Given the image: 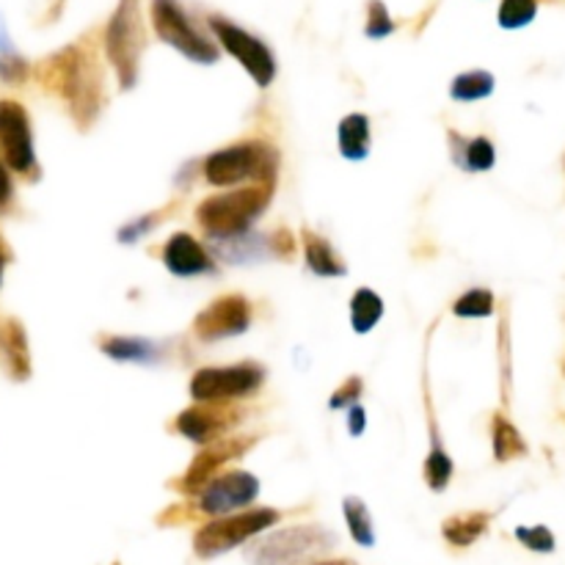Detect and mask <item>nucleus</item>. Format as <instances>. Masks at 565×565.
Listing matches in <instances>:
<instances>
[{
	"label": "nucleus",
	"mask_w": 565,
	"mask_h": 565,
	"mask_svg": "<svg viewBox=\"0 0 565 565\" xmlns=\"http://www.w3.org/2000/svg\"><path fill=\"white\" fill-rule=\"evenodd\" d=\"M535 14H539V0H502L497 20L505 31H519V28L530 25Z\"/></svg>",
	"instance_id": "cd10ccee"
},
{
	"label": "nucleus",
	"mask_w": 565,
	"mask_h": 565,
	"mask_svg": "<svg viewBox=\"0 0 565 565\" xmlns=\"http://www.w3.org/2000/svg\"><path fill=\"white\" fill-rule=\"evenodd\" d=\"M252 326V303L243 296H221L193 320V334L204 342L246 334Z\"/></svg>",
	"instance_id": "4468645a"
},
{
	"label": "nucleus",
	"mask_w": 565,
	"mask_h": 565,
	"mask_svg": "<svg viewBox=\"0 0 565 565\" xmlns=\"http://www.w3.org/2000/svg\"><path fill=\"white\" fill-rule=\"evenodd\" d=\"M114 565H119V563H114Z\"/></svg>",
	"instance_id": "4c0bfd02"
},
{
	"label": "nucleus",
	"mask_w": 565,
	"mask_h": 565,
	"mask_svg": "<svg viewBox=\"0 0 565 565\" xmlns=\"http://www.w3.org/2000/svg\"><path fill=\"white\" fill-rule=\"evenodd\" d=\"M494 75L486 70H472L463 72L452 81L450 86V97L456 103H478V99H486L491 92H494Z\"/></svg>",
	"instance_id": "b1692460"
},
{
	"label": "nucleus",
	"mask_w": 565,
	"mask_h": 565,
	"mask_svg": "<svg viewBox=\"0 0 565 565\" xmlns=\"http://www.w3.org/2000/svg\"><path fill=\"white\" fill-rule=\"evenodd\" d=\"M160 257H163L166 268L180 276V279H191V276H204L215 270V259L210 257L207 248L188 232H177L174 237H169Z\"/></svg>",
	"instance_id": "2eb2a0df"
},
{
	"label": "nucleus",
	"mask_w": 565,
	"mask_h": 565,
	"mask_svg": "<svg viewBox=\"0 0 565 565\" xmlns=\"http://www.w3.org/2000/svg\"><path fill=\"white\" fill-rule=\"evenodd\" d=\"M450 149H452V160H456V166H461V169L469 171V174L489 171L494 169L497 163L494 143L483 136L463 138L458 136L456 130H450Z\"/></svg>",
	"instance_id": "f3484780"
},
{
	"label": "nucleus",
	"mask_w": 565,
	"mask_h": 565,
	"mask_svg": "<svg viewBox=\"0 0 565 565\" xmlns=\"http://www.w3.org/2000/svg\"><path fill=\"white\" fill-rule=\"evenodd\" d=\"M312 565H356L351 561H323V563H312Z\"/></svg>",
	"instance_id": "e433bc0d"
},
{
	"label": "nucleus",
	"mask_w": 565,
	"mask_h": 565,
	"mask_svg": "<svg viewBox=\"0 0 565 565\" xmlns=\"http://www.w3.org/2000/svg\"><path fill=\"white\" fill-rule=\"evenodd\" d=\"M452 478V461L445 450H441V441L434 430V447L428 452V461H425V483L434 491H445L447 483Z\"/></svg>",
	"instance_id": "a878e982"
},
{
	"label": "nucleus",
	"mask_w": 565,
	"mask_h": 565,
	"mask_svg": "<svg viewBox=\"0 0 565 565\" xmlns=\"http://www.w3.org/2000/svg\"><path fill=\"white\" fill-rule=\"evenodd\" d=\"M342 513H345L351 539L356 541L359 546H373L375 544V527H373V516H370L367 505H364L359 497H345V502H342Z\"/></svg>",
	"instance_id": "393cba45"
},
{
	"label": "nucleus",
	"mask_w": 565,
	"mask_h": 565,
	"mask_svg": "<svg viewBox=\"0 0 565 565\" xmlns=\"http://www.w3.org/2000/svg\"><path fill=\"white\" fill-rule=\"evenodd\" d=\"M265 370L254 362L232 367H204L191 379V395L196 403H232L257 395Z\"/></svg>",
	"instance_id": "6e6552de"
},
{
	"label": "nucleus",
	"mask_w": 565,
	"mask_h": 565,
	"mask_svg": "<svg viewBox=\"0 0 565 565\" xmlns=\"http://www.w3.org/2000/svg\"><path fill=\"white\" fill-rule=\"evenodd\" d=\"M39 83L47 94L58 97L66 105L70 116L81 130L97 121L105 105V81L99 66L97 50L88 42H75L47 55L36 70Z\"/></svg>",
	"instance_id": "f257e3e1"
},
{
	"label": "nucleus",
	"mask_w": 565,
	"mask_h": 565,
	"mask_svg": "<svg viewBox=\"0 0 565 565\" xmlns=\"http://www.w3.org/2000/svg\"><path fill=\"white\" fill-rule=\"evenodd\" d=\"M259 497V480L248 472H226L199 494L196 511L204 516H232Z\"/></svg>",
	"instance_id": "ddd939ff"
},
{
	"label": "nucleus",
	"mask_w": 565,
	"mask_h": 565,
	"mask_svg": "<svg viewBox=\"0 0 565 565\" xmlns=\"http://www.w3.org/2000/svg\"><path fill=\"white\" fill-rule=\"evenodd\" d=\"M11 204H14V182H11L3 154H0V213H9Z\"/></svg>",
	"instance_id": "72a5a7b5"
},
{
	"label": "nucleus",
	"mask_w": 565,
	"mask_h": 565,
	"mask_svg": "<svg viewBox=\"0 0 565 565\" xmlns=\"http://www.w3.org/2000/svg\"><path fill=\"white\" fill-rule=\"evenodd\" d=\"M0 154L11 171L22 174L25 180H39L31 119L14 99H0Z\"/></svg>",
	"instance_id": "9d476101"
},
{
	"label": "nucleus",
	"mask_w": 565,
	"mask_h": 565,
	"mask_svg": "<svg viewBox=\"0 0 565 565\" xmlns=\"http://www.w3.org/2000/svg\"><path fill=\"white\" fill-rule=\"evenodd\" d=\"M348 430H351V436L364 434V408L362 406L348 408Z\"/></svg>",
	"instance_id": "f704fd0d"
},
{
	"label": "nucleus",
	"mask_w": 565,
	"mask_h": 565,
	"mask_svg": "<svg viewBox=\"0 0 565 565\" xmlns=\"http://www.w3.org/2000/svg\"><path fill=\"white\" fill-rule=\"evenodd\" d=\"M152 28L160 42L174 47L177 53L185 55L193 64H215L218 61V47L204 31H199L196 22L191 20L180 0H152Z\"/></svg>",
	"instance_id": "0eeeda50"
},
{
	"label": "nucleus",
	"mask_w": 565,
	"mask_h": 565,
	"mask_svg": "<svg viewBox=\"0 0 565 565\" xmlns=\"http://www.w3.org/2000/svg\"><path fill=\"white\" fill-rule=\"evenodd\" d=\"M279 519L281 513L274 511V508H252V511L213 519V522L202 524V530L193 535V552H196V557H202V561H213V557L226 555V552H232L235 546L263 535L265 530L274 527Z\"/></svg>",
	"instance_id": "423d86ee"
},
{
	"label": "nucleus",
	"mask_w": 565,
	"mask_h": 565,
	"mask_svg": "<svg viewBox=\"0 0 565 565\" xmlns=\"http://www.w3.org/2000/svg\"><path fill=\"white\" fill-rule=\"evenodd\" d=\"M337 544L340 541L331 530L320 524H298L254 541L246 550V561L252 565H309L337 550Z\"/></svg>",
	"instance_id": "20e7f679"
},
{
	"label": "nucleus",
	"mask_w": 565,
	"mask_h": 565,
	"mask_svg": "<svg viewBox=\"0 0 565 565\" xmlns=\"http://www.w3.org/2000/svg\"><path fill=\"white\" fill-rule=\"evenodd\" d=\"M516 541L527 546L530 552H539V555H552L555 552V535L544 524H539V527H516Z\"/></svg>",
	"instance_id": "2f4dec72"
},
{
	"label": "nucleus",
	"mask_w": 565,
	"mask_h": 565,
	"mask_svg": "<svg viewBox=\"0 0 565 565\" xmlns=\"http://www.w3.org/2000/svg\"><path fill=\"white\" fill-rule=\"evenodd\" d=\"M279 152L270 143L243 141L235 147L218 149L204 160V180L210 185L230 188L254 182V185H274L279 174Z\"/></svg>",
	"instance_id": "7ed1b4c3"
},
{
	"label": "nucleus",
	"mask_w": 565,
	"mask_h": 565,
	"mask_svg": "<svg viewBox=\"0 0 565 565\" xmlns=\"http://www.w3.org/2000/svg\"><path fill=\"white\" fill-rule=\"evenodd\" d=\"M0 77L6 83H22L28 77V64L11 44L9 33H6L3 20H0Z\"/></svg>",
	"instance_id": "bb28decb"
},
{
	"label": "nucleus",
	"mask_w": 565,
	"mask_h": 565,
	"mask_svg": "<svg viewBox=\"0 0 565 565\" xmlns=\"http://www.w3.org/2000/svg\"><path fill=\"white\" fill-rule=\"evenodd\" d=\"M381 318H384V301H381L379 292L367 290V287L356 290V296H353L351 301L353 331H356V334H367V331H373L375 326H379Z\"/></svg>",
	"instance_id": "4be33fe9"
},
{
	"label": "nucleus",
	"mask_w": 565,
	"mask_h": 565,
	"mask_svg": "<svg viewBox=\"0 0 565 565\" xmlns=\"http://www.w3.org/2000/svg\"><path fill=\"white\" fill-rule=\"evenodd\" d=\"M303 254H307V265L315 276H323V279H337V276H345L348 268L337 252L331 248V243L326 237L315 235L312 230H303Z\"/></svg>",
	"instance_id": "aec40b11"
},
{
	"label": "nucleus",
	"mask_w": 565,
	"mask_h": 565,
	"mask_svg": "<svg viewBox=\"0 0 565 565\" xmlns=\"http://www.w3.org/2000/svg\"><path fill=\"white\" fill-rule=\"evenodd\" d=\"M177 207H180V199H177V202H171V204H166V207L154 210V213L143 215V218L130 221V224L121 226V230H119V241L121 243H138L143 235H147L149 230H154V226H158V224H163L166 215L177 213Z\"/></svg>",
	"instance_id": "c756f323"
},
{
	"label": "nucleus",
	"mask_w": 565,
	"mask_h": 565,
	"mask_svg": "<svg viewBox=\"0 0 565 565\" xmlns=\"http://www.w3.org/2000/svg\"><path fill=\"white\" fill-rule=\"evenodd\" d=\"M243 423V408L232 406V403H196L193 408L177 417L174 428L185 439L196 441V445H213V441L224 439L235 425Z\"/></svg>",
	"instance_id": "9b49d317"
},
{
	"label": "nucleus",
	"mask_w": 565,
	"mask_h": 565,
	"mask_svg": "<svg viewBox=\"0 0 565 565\" xmlns=\"http://www.w3.org/2000/svg\"><path fill=\"white\" fill-rule=\"evenodd\" d=\"M491 436H494V456L500 463L516 461V458H524L530 452L527 441L502 414H497L494 423H491Z\"/></svg>",
	"instance_id": "5701e85b"
},
{
	"label": "nucleus",
	"mask_w": 565,
	"mask_h": 565,
	"mask_svg": "<svg viewBox=\"0 0 565 565\" xmlns=\"http://www.w3.org/2000/svg\"><path fill=\"white\" fill-rule=\"evenodd\" d=\"M364 33L370 39H386L390 33H395V20L390 17V9L384 6V0H370L367 3V25Z\"/></svg>",
	"instance_id": "7c9ffc66"
},
{
	"label": "nucleus",
	"mask_w": 565,
	"mask_h": 565,
	"mask_svg": "<svg viewBox=\"0 0 565 565\" xmlns=\"http://www.w3.org/2000/svg\"><path fill=\"white\" fill-rule=\"evenodd\" d=\"M0 351H3L11 379L25 381L31 375V353H28L25 329H22L20 320L9 318L0 323Z\"/></svg>",
	"instance_id": "dca6fc26"
},
{
	"label": "nucleus",
	"mask_w": 565,
	"mask_h": 565,
	"mask_svg": "<svg viewBox=\"0 0 565 565\" xmlns=\"http://www.w3.org/2000/svg\"><path fill=\"white\" fill-rule=\"evenodd\" d=\"M274 185H248L241 191L207 196L196 210V221L213 241L246 235L248 226L268 210Z\"/></svg>",
	"instance_id": "f03ea898"
},
{
	"label": "nucleus",
	"mask_w": 565,
	"mask_h": 565,
	"mask_svg": "<svg viewBox=\"0 0 565 565\" xmlns=\"http://www.w3.org/2000/svg\"><path fill=\"white\" fill-rule=\"evenodd\" d=\"M563 370H565V364H563Z\"/></svg>",
	"instance_id": "58836bf2"
},
{
	"label": "nucleus",
	"mask_w": 565,
	"mask_h": 565,
	"mask_svg": "<svg viewBox=\"0 0 565 565\" xmlns=\"http://www.w3.org/2000/svg\"><path fill=\"white\" fill-rule=\"evenodd\" d=\"M452 312L458 318H489V315H494V296H491V290L475 287L452 303Z\"/></svg>",
	"instance_id": "c85d7f7f"
},
{
	"label": "nucleus",
	"mask_w": 565,
	"mask_h": 565,
	"mask_svg": "<svg viewBox=\"0 0 565 565\" xmlns=\"http://www.w3.org/2000/svg\"><path fill=\"white\" fill-rule=\"evenodd\" d=\"M105 356L116 359V362H160L166 356L163 345L152 340H141V337H103L99 340Z\"/></svg>",
	"instance_id": "a211bd4d"
},
{
	"label": "nucleus",
	"mask_w": 565,
	"mask_h": 565,
	"mask_svg": "<svg viewBox=\"0 0 565 565\" xmlns=\"http://www.w3.org/2000/svg\"><path fill=\"white\" fill-rule=\"evenodd\" d=\"M340 152L348 160H364L370 152V119L351 114L340 121Z\"/></svg>",
	"instance_id": "412c9836"
},
{
	"label": "nucleus",
	"mask_w": 565,
	"mask_h": 565,
	"mask_svg": "<svg viewBox=\"0 0 565 565\" xmlns=\"http://www.w3.org/2000/svg\"><path fill=\"white\" fill-rule=\"evenodd\" d=\"M362 386H364L362 379H356V375H353V379H348L345 384L334 392V397H331L329 406L331 408H351V403H356L359 395H362Z\"/></svg>",
	"instance_id": "473e14b6"
},
{
	"label": "nucleus",
	"mask_w": 565,
	"mask_h": 565,
	"mask_svg": "<svg viewBox=\"0 0 565 565\" xmlns=\"http://www.w3.org/2000/svg\"><path fill=\"white\" fill-rule=\"evenodd\" d=\"M143 44H147V31H143L141 3L138 0H119L108 25H105V55L114 66L121 92L136 86Z\"/></svg>",
	"instance_id": "39448f33"
},
{
	"label": "nucleus",
	"mask_w": 565,
	"mask_h": 565,
	"mask_svg": "<svg viewBox=\"0 0 565 565\" xmlns=\"http://www.w3.org/2000/svg\"><path fill=\"white\" fill-rule=\"evenodd\" d=\"M491 524V513L483 511H472V513H458V516H450L445 524H441V535L450 546L456 550H467L472 546L475 541L483 539L489 533Z\"/></svg>",
	"instance_id": "6ab92c4d"
},
{
	"label": "nucleus",
	"mask_w": 565,
	"mask_h": 565,
	"mask_svg": "<svg viewBox=\"0 0 565 565\" xmlns=\"http://www.w3.org/2000/svg\"><path fill=\"white\" fill-rule=\"evenodd\" d=\"M254 441H257L254 436H241V439H237V436H224V439L207 445L196 458H193V463L188 467V472L180 478L177 489L185 491V494H196V491L202 494V491L213 483L215 475H218L226 463L235 461V458H241V456H246V452L252 450Z\"/></svg>",
	"instance_id": "f8f14e48"
},
{
	"label": "nucleus",
	"mask_w": 565,
	"mask_h": 565,
	"mask_svg": "<svg viewBox=\"0 0 565 565\" xmlns=\"http://www.w3.org/2000/svg\"><path fill=\"white\" fill-rule=\"evenodd\" d=\"M9 265V248H6L3 237H0V281H3V270Z\"/></svg>",
	"instance_id": "c9c22d12"
},
{
	"label": "nucleus",
	"mask_w": 565,
	"mask_h": 565,
	"mask_svg": "<svg viewBox=\"0 0 565 565\" xmlns=\"http://www.w3.org/2000/svg\"><path fill=\"white\" fill-rule=\"evenodd\" d=\"M207 25L210 31L218 36L221 47H224L232 58L241 61V64L246 66V72L254 77V83H257L259 88L274 83L276 58L263 39H257L254 33H248L246 28L235 25V22H230L226 17H218V14L207 17Z\"/></svg>",
	"instance_id": "1a4fd4ad"
}]
</instances>
